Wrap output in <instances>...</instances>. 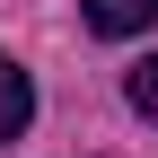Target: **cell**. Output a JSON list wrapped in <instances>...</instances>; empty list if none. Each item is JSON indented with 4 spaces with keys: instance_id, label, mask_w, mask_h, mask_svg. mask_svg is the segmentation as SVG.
<instances>
[{
    "instance_id": "cell-2",
    "label": "cell",
    "mask_w": 158,
    "mask_h": 158,
    "mask_svg": "<svg viewBox=\"0 0 158 158\" xmlns=\"http://www.w3.org/2000/svg\"><path fill=\"white\" fill-rule=\"evenodd\" d=\"M88 27L97 35H141V27H158V0H88Z\"/></svg>"
},
{
    "instance_id": "cell-1",
    "label": "cell",
    "mask_w": 158,
    "mask_h": 158,
    "mask_svg": "<svg viewBox=\"0 0 158 158\" xmlns=\"http://www.w3.org/2000/svg\"><path fill=\"white\" fill-rule=\"evenodd\" d=\"M27 123H35V79L18 62H0V141H18Z\"/></svg>"
},
{
    "instance_id": "cell-3",
    "label": "cell",
    "mask_w": 158,
    "mask_h": 158,
    "mask_svg": "<svg viewBox=\"0 0 158 158\" xmlns=\"http://www.w3.org/2000/svg\"><path fill=\"white\" fill-rule=\"evenodd\" d=\"M123 97H132V106L158 123V62H141V70H132V79H123Z\"/></svg>"
}]
</instances>
